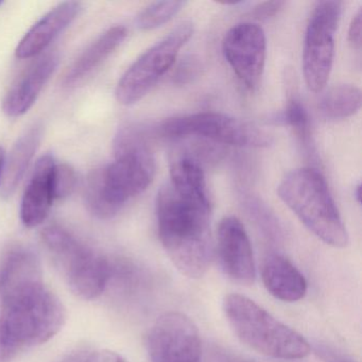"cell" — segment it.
I'll use <instances>...</instances> for the list:
<instances>
[{
    "instance_id": "6da1fadb",
    "label": "cell",
    "mask_w": 362,
    "mask_h": 362,
    "mask_svg": "<svg viewBox=\"0 0 362 362\" xmlns=\"http://www.w3.org/2000/svg\"><path fill=\"white\" fill-rule=\"evenodd\" d=\"M0 362L47 342L64 325V306L44 284L41 262L31 250L10 252L0 273Z\"/></svg>"
},
{
    "instance_id": "7a4b0ae2",
    "label": "cell",
    "mask_w": 362,
    "mask_h": 362,
    "mask_svg": "<svg viewBox=\"0 0 362 362\" xmlns=\"http://www.w3.org/2000/svg\"><path fill=\"white\" fill-rule=\"evenodd\" d=\"M152 131L139 124L119 129L114 139L115 160L90 171L84 198L90 213L101 220L115 217L128 201L143 194L156 175L150 150Z\"/></svg>"
},
{
    "instance_id": "3957f363",
    "label": "cell",
    "mask_w": 362,
    "mask_h": 362,
    "mask_svg": "<svg viewBox=\"0 0 362 362\" xmlns=\"http://www.w3.org/2000/svg\"><path fill=\"white\" fill-rule=\"evenodd\" d=\"M209 198L183 194L167 184L156 198L158 236L175 268L201 279L213 259Z\"/></svg>"
},
{
    "instance_id": "277c9868",
    "label": "cell",
    "mask_w": 362,
    "mask_h": 362,
    "mask_svg": "<svg viewBox=\"0 0 362 362\" xmlns=\"http://www.w3.org/2000/svg\"><path fill=\"white\" fill-rule=\"evenodd\" d=\"M277 194L320 240L338 249L346 247V228L319 171L300 168L287 173L277 187Z\"/></svg>"
},
{
    "instance_id": "5b68a950",
    "label": "cell",
    "mask_w": 362,
    "mask_h": 362,
    "mask_svg": "<svg viewBox=\"0 0 362 362\" xmlns=\"http://www.w3.org/2000/svg\"><path fill=\"white\" fill-rule=\"evenodd\" d=\"M223 311L237 338L266 357L294 361L310 354V344L302 334L247 296L228 294L223 300Z\"/></svg>"
},
{
    "instance_id": "8992f818",
    "label": "cell",
    "mask_w": 362,
    "mask_h": 362,
    "mask_svg": "<svg viewBox=\"0 0 362 362\" xmlns=\"http://www.w3.org/2000/svg\"><path fill=\"white\" fill-rule=\"evenodd\" d=\"M42 239L74 293L86 300L103 293L111 281L112 260L57 224L44 228Z\"/></svg>"
},
{
    "instance_id": "52a82bcc",
    "label": "cell",
    "mask_w": 362,
    "mask_h": 362,
    "mask_svg": "<svg viewBox=\"0 0 362 362\" xmlns=\"http://www.w3.org/2000/svg\"><path fill=\"white\" fill-rule=\"evenodd\" d=\"M156 135L173 139L199 137L218 145L236 147H268L272 137L250 122L217 112H201L177 116L160 122Z\"/></svg>"
},
{
    "instance_id": "ba28073f",
    "label": "cell",
    "mask_w": 362,
    "mask_h": 362,
    "mask_svg": "<svg viewBox=\"0 0 362 362\" xmlns=\"http://www.w3.org/2000/svg\"><path fill=\"white\" fill-rule=\"evenodd\" d=\"M192 33V23H181L162 41L144 52L120 78L115 92L118 103L132 105L141 100L175 65L180 50Z\"/></svg>"
},
{
    "instance_id": "9c48e42d",
    "label": "cell",
    "mask_w": 362,
    "mask_h": 362,
    "mask_svg": "<svg viewBox=\"0 0 362 362\" xmlns=\"http://www.w3.org/2000/svg\"><path fill=\"white\" fill-rule=\"evenodd\" d=\"M341 13L340 1H321L309 18L303 48V74L311 92H322L329 79Z\"/></svg>"
},
{
    "instance_id": "30bf717a",
    "label": "cell",
    "mask_w": 362,
    "mask_h": 362,
    "mask_svg": "<svg viewBox=\"0 0 362 362\" xmlns=\"http://www.w3.org/2000/svg\"><path fill=\"white\" fill-rule=\"evenodd\" d=\"M150 362H201L202 349L198 327L177 311L156 320L147 341Z\"/></svg>"
},
{
    "instance_id": "8fae6325",
    "label": "cell",
    "mask_w": 362,
    "mask_h": 362,
    "mask_svg": "<svg viewBox=\"0 0 362 362\" xmlns=\"http://www.w3.org/2000/svg\"><path fill=\"white\" fill-rule=\"evenodd\" d=\"M226 62L245 88L254 90L264 75L267 40L262 27L255 23H240L230 28L222 41Z\"/></svg>"
},
{
    "instance_id": "7c38bea8",
    "label": "cell",
    "mask_w": 362,
    "mask_h": 362,
    "mask_svg": "<svg viewBox=\"0 0 362 362\" xmlns=\"http://www.w3.org/2000/svg\"><path fill=\"white\" fill-rule=\"evenodd\" d=\"M218 255L228 279L239 285H253L256 277L253 250L247 230L238 218L228 216L220 222Z\"/></svg>"
},
{
    "instance_id": "4fadbf2b",
    "label": "cell",
    "mask_w": 362,
    "mask_h": 362,
    "mask_svg": "<svg viewBox=\"0 0 362 362\" xmlns=\"http://www.w3.org/2000/svg\"><path fill=\"white\" fill-rule=\"evenodd\" d=\"M59 61L58 54L52 52L46 54L30 65L16 80L4 99V113L8 117H20L33 107L56 71Z\"/></svg>"
},
{
    "instance_id": "5bb4252c",
    "label": "cell",
    "mask_w": 362,
    "mask_h": 362,
    "mask_svg": "<svg viewBox=\"0 0 362 362\" xmlns=\"http://www.w3.org/2000/svg\"><path fill=\"white\" fill-rule=\"evenodd\" d=\"M54 165L56 160L49 153L42 156L35 164L21 203V220L26 228L41 226L49 215L54 201L52 182Z\"/></svg>"
},
{
    "instance_id": "9a60e30c",
    "label": "cell",
    "mask_w": 362,
    "mask_h": 362,
    "mask_svg": "<svg viewBox=\"0 0 362 362\" xmlns=\"http://www.w3.org/2000/svg\"><path fill=\"white\" fill-rule=\"evenodd\" d=\"M81 10L76 1H65L50 10L21 40L16 50V58L31 59L43 52L71 23Z\"/></svg>"
},
{
    "instance_id": "2e32d148",
    "label": "cell",
    "mask_w": 362,
    "mask_h": 362,
    "mask_svg": "<svg viewBox=\"0 0 362 362\" xmlns=\"http://www.w3.org/2000/svg\"><path fill=\"white\" fill-rule=\"evenodd\" d=\"M262 279L266 289L283 302H298L307 292L304 275L279 254H271L264 259Z\"/></svg>"
},
{
    "instance_id": "e0dca14e",
    "label": "cell",
    "mask_w": 362,
    "mask_h": 362,
    "mask_svg": "<svg viewBox=\"0 0 362 362\" xmlns=\"http://www.w3.org/2000/svg\"><path fill=\"white\" fill-rule=\"evenodd\" d=\"M128 30L124 26H114L97 37L67 69L63 86L71 88L100 66L126 40Z\"/></svg>"
},
{
    "instance_id": "ac0fdd59",
    "label": "cell",
    "mask_w": 362,
    "mask_h": 362,
    "mask_svg": "<svg viewBox=\"0 0 362 362\" xmlns=\"http://www.w3.org/2000/svg\"><path fill=\"white\" fill-rule=\"evenodd\" d=\"M43 128L41 122L33 124L18 137L12 147L9 156L6 158L0 183L4 198H10L20 185L41 144Z\"/></svg>"
},
{
    "instance_id": "d6986e66",
    "label": "cell",
    "mask_w": 362,
    "mask_h": 362,
    "mask_svg": "<svg viewBox=\"0 0 362 362\" xmlns=\"http://www.w3.org/2000/svg\"><path fill=\"white\" fill-rule=\"evenodd\" d=\"M319 107L327 119H346L361 107V90L353 84L332 86L322 97Z\"/></svg>"
},
{
    "instance_id": "ffe728a7",
    "label": "cell",
    "mask_w": 362,
    "mask_h": 362,
    "mask_svg": "<svg viewBox=\"0 0 362 362\" xmlns=\"http://www.w3.org/2000/svg\"><path fill=\"white\" fill-rule=\"evenodd\" d=\"M184 1H158L143 10L136 18V26L148 31L158 28L173 20L184 7Z\"/></svg>"
},
{
    "instance_id": "44dd1931",
    "label": "cell",
    "mask_w": 362,
    "mask_h": 362,
    "mask_svg": "<svg viewBox=\"0 0 362 362\" xmlns=\"http://www.w3.org/2000/svg\"><path fill=\"white\" fill-rule=\"evenodd\" d=\"M281 120L294 131L303 143H308L310 139L308 113L302 101L296 95L291 94L288 97L287 105L281 114Z\"/></svg>"
},
{
    "instance_id": "7402d4cb",
    "label": "cell",
    "mask_w": 362,
    "mask_h": 362,
    "mask_svg": "<svg viewBox=\"0 0 362 362\" xmlns=\"http://www.w3.org/2000/svg\"><path fill=\"white\" fill-rule=\"evenodd\" d=\"M52 182L54 200H62L71 196L75 190L78 182L77 173L71 165L56 163Z\"/></svg>"
},
{
    "instance_id": "603a6c76",
    "label": "cell",
    "mask_w": 362,
    "mask_h": 362,
    "mask_svg": "<svg viewBox=\"0 0 362 362\" xmlns=\"http://www.w3.org/2000/svg\"><path fill=\"white\" fill-rule=\"evenodd\" d=\"M201 69H202V65L198 59L194 58V57L186 58L177 65L175 75H173V81L177 84L190 83L194 78L200 75Z\"/></svg>"
},
{
    "instance_id": "cb8c5ba5",
    "label": "cell",
    "mask_w": 362,
    "mask_h": 362,
    "mask_svg": "<svg viewBox=\"0 0 362 362\" xmlns=\"http://www.w3.org/2000/svg\"><path fill=\"white\" fill-rule=\"evenodd\" d=\"M313 351L323 362H357L351 356L325 343H315Z\"/></svg>"
},
{
    "instance_id": "d4e9b609",
    "label": "cell",
    "mask_w": 362,
    "mask_h": 362,
    "mask_svg": "<svg viewBox=\"0 0 362 362\" xmlns=\"http://www.w3.org/2000/svg\"><path fill=\"white\" fill-rule=\"evenodd\" d=\"M284 1H264L258 4L251 11V16L255 20L266 21L276 16L283 9Z\"/></svg>"
},
{
    "instance_id": "484cf974",
    "label": "cell",
    "mask_w": 362,
    "mask_h": 362,
    "mask_svg": "<svg viewBox=\"0 0 362 362\" xmlns=\"http://www.w3.org/2000/svg\"><path fill=\"white\" fill-rule=\"evenodd\" d=\"M361 33L362 10L359 9L351 18V24H349V35H347L349 45L357 52H360V49H361Z\"/></svg>"
},
{
    "instance_id": "4316f807",
    "label": "cell",
    "mask_w": 362,
    "mask_h": 362,
    "mask_svg": "<svg viewBox=\"0 0 362 362\" xmlns=\"http://www.w3.org/2000/svg\"><path fill=\"white\" fill-rule=\"evenodd\" d=\"M83 362H128V360L115 351H99L88 354Z\"/></svg>"
},
{
    "instance_id": "83f0119b",
    "label": "cell",
    "mask_w": 362,
    "mask_h": 362,
    "mask_svg": "<svg viewBox=\"0 0 362 362\" xmlns=\"http://www.w3.org/2000/svg\"><path fill=\"white\" fill-rule=\"evenodd\" d=\"M213 356H211V362H293L288 361V360H281V361H277L276 359L271 360H255V359H247V358L238 357V356L232 355V354L226 353V351H213Z\"/></svg>"
},
{
    "instance_id": "f1b7e54d",
    "label": "cell",
    "mask_w": 362,
    "mask_h": 362,
    "mask_svg": "<svg viewBox=\"0 0 362 362\" xmlns=\"http://www.w3.org/2000/svg\"><path fill=\"white\" fill-rule=\"evenodd\" d=\"M86 355H88V354H86V351H76V353H73L71 355L63 358L60 362H83Z\"/></svg>"
},
{
    "instance_id": "f546056e",
    "label": "cell",
    "mask_w": 362,
    "mask_h": 362,
    "mask_svg": "<svg viewBox=\"0 0 362 362\" xmlns=\"http://www.w3.org/2000/svg\"><path fill=\"white\" fill-rule=\"evenodd\" d=\"M6 154L3 148L0 147V183L3 177L4 167H5Z\"/></svg>"
},
{
    "instance_id": "4dcf8cb0",
    "label": "cell",
    "mask_w": 362,
    "mask_h": 362,
    "mask_svg": "<svg viewBox=\"0 0 362 362\" xmlns=\"http://www.w3.org/2000/svg\"><path fill=\"white\" fill-rule=\"evenodd\" d=\"M354 194H355L356 200H357L358 203H360V199H361V185L360 184H358L357 186H356V189L354 190Z\"/></svg>"
},
{
    "instance_id": "1f68e13d",
    "label": "cell",
    "mask_w": 362,
    "mask_h": 362,
    "mask_svg": "<svg viewBox=\"0 0 362 362\" xmlns=\"http://www.w3.org/2000/svg\"><path fill=\"white\" fill-rule=\"evenodd\" d=\"M3 5V1H0V6Z\"/></svg>"
}]
</instances>
